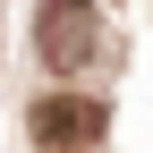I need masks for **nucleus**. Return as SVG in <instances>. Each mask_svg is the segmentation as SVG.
I'll return each instance as SVG.
<instances>
[{
	"mask_svg": "<svg viewBox=\"0 0 153 153\" xmlns=\"http://www.w3.org/2000/svg\"><path fill=\"white\" fill-rule=\"evenodd\" d=\"M34 43H43L51 68H85L94 43H102V17H94V0H43V17H34Z\"/></svg>",
	"mask_w": 153,
	"mask_h": 153,
	"instance_id": "obj_1",
	"label": "nucleus"
},
{
	"mask_svg": "<svg viewBox=\"0 0 153 153\" xmlns=\"http://www.w3.org/2000/svg\"><path fill=\"white\" fill-rule=\"evenodd\" d=\"M34 136L43 145H60V153H76V145H94L102 136V102H85V94H60V102H34Z\"/></svg>",
	"mask_w": 153,
	"mask_h": 153,
	"instance_id": "obj_2",
	"label": "nucleus"
}]
</instances>
